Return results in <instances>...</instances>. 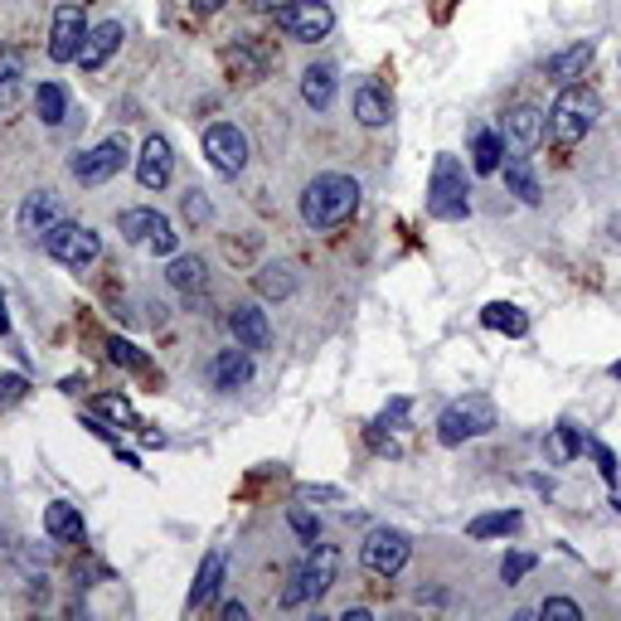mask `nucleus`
<instances>
[{
  "label": "nucleus",
  "instance_id": "e433bc0d",
  "mask_svg": "<svg viewBox=\"0 0 621 621\" xmlns=\"http://www.w3.org/2000/svg\"><path fill=\"white\" fill-rule=\"evenodd\" d=\"M297 501H321V505H341V485H297Z\"/></svg>",
  "mask_w": 621,
  "mask_h": 621
},
{
  "label": "nucleus",
  "instance_id": "9b49d317",
  "mask_svg": "<svg viewBox=\"0 0 621 621\" xmlns=\"http://www.w3.org/2000/svg\"><path fill=\"white\" fill-rule=\"evenodd\" d=\"M205 156H209V165L219 175H239L243 165H248V137H243V127H233V122H214V127L205 131Z\"/></svg>",
  "mask_w": 621,
  "mask_h": 621
},
{
  "label": "nucleus",
  "instance_id": "aec40b11",
  "mask_svg": "<svg viewBox=\"0 0 621 621\" xmlns=\"http://www.w3.org/2000/svg\"><path fill=\"white\" fill-rule=\"evenodd\" d=\"M501 171H505V185H510V195L519 199V205H539V199H544V189H539L529 156H505Z\"/></svg>",
  "mask_w": 621,
  "mask_h": 621
},
{
  "label": "nucleus",
  "instance_id": "423d86ee",
  "mask_svg": "<svg viewBox=\"0 0 621 621\" xmlns=\"http://www.w3.org/2000/svg\"><path fill=\"white\" fill-rule=\"evenodd\" d=\"M44 253L64 267H88V263H97V253H103V239H97L88 223H64L59 219L49 233H44Z\"/></svg>",
  "mask_w": 621,
  "mask_h": 621
},
{
  "label": "nucleus",
  "instance_id": "7c9ffc66",
  "mask_svg": "<svg viewBox=\"0 0 621 621\" xmlns=\"http://www.w3.org/2000/svg\"><path fill=\"white\" fill-rule=\"evenodd\" d=\"M549 451H553V461H573V457L583 451V437L573 433L568 423H563V427H553V442H549Z\"/></svg>",
  "mask_w": 621,
  "mask_h": 621
},
{
  "label": "nucleus",
  "instance_id": "a18cd8bd",
  "mask_svg": "<svg viewBox=\"0 0 621 621\" xmlns=\"http://www.w3.org/2000/svg\"><path fill=\"white\" fill-rule=\"evenodd\" d=\"M0 335H10V315H5V301H0Z\"/></svg>",
  "mask_w": 621,
  "mask_h": 621
},
{
  "label": "nucleus",
  "instance_id": "c85d7f7f",
  "mask_svg": "<svg viewBox=\"0 0 621 621\" xmlns=\"http://www.w3.org/2000/svg\"><path fill=\"white\" fill-rule=\"evenodd\" d=\"M519 529V510H495V515H476L467 525L471 539H495V534H515Z\"/></svg>",
  "mask_w": 621,
  "mask_h": 621
},
{
  "label": "nucleus",
  "instance_id": "dca6fc26",
  "mask_svg": "<svg viewBox=\"0 0 621 621\" xmlns=\"http://www.w3.org/2000/svg\"><path fill=\"white\" fill-rule=\"evenodd\" d=\"M122 39H127V30L117 25V20H103V25H93L88 30V39H83V49H78V69H103V64L112 59V54L122 49Z\"/></svg>",
  "mask_w": 621,
  "mask_h": 621
},
{
  "label": "nucleus",
  "instance_id": "4c0bfd02",
  "mask_svg": "<svg viewBox=\"0 0 621 621\" xmlns=\"http://www.w3.org/2000/svg\"><path fill=\"white\" fill-rule=\"evenodd\" d=\"M291 529H297V534L301 539H307V544H315V539H321V525H315V515H307V510H301V505H291Z\"/></svg>",
  "mask_w": 621,
  "mask_h": 621
},
{
  "label": "nucleus",
  "instance_id": "412c9836",
  "mask_svg": "<svg viewBox=\"0 0 621 621\" xmlns=\"http://www.w3.org/2000/svg\"><path fill=\"white\" fill-rule=\"evenodd\" d=\"M253 287H257V297L287 301L291 291L301 287V277H297V267H291V263H263V267L253 273Z\"/></svg>",
  "mask_w": 621,
  "mask_h": 621
},
{
  "label": "nucleus",
  "instance_id": "2f4dec72",
  "mask_svg": "<svg viewBox=\"0 0 621 621\" xmlns=\"http://www.w3.org/2000/svg\"><path fill=\"white\" fill-rule=\"evenodd\" d=\"M107 355H112V365H127V369H137V375H146V355L131 341H117V335H112Z\"/></svg>",
  "mask_w": 621,
  "mask_h": 621
},
{
  "label": "nucleus",
  "instance_id": "a878e982",
  "mask_svg": "<svg viewBox=\"0 0 621 621\" xmlns=\"http://www.w3.org/2000/svg\"><path fill=\"white\" fill-rule=\"evenodd\" d=\"M481 325L485 331H501V335H529V315L519 311V307H510V301H491V307L481 311Z\"/></svg>",
  "mask_w": 621,
  "mask_h": 621
},
{
  "label": "nucleus",
  "instance_id": "49530a36",
  "mask_svg": "<svg viewBox=\"0 0 621 621\" xmlns=\"http://www.w3.org/2000/svg\"><path fill=\"white\" fill-rule=\"evenodd\" d=\"M612 379H621V359H617V365H612Z\"/></svg>",
  "mask_w": 621,
  "mask_h": 621
},
{
  "label": "nucleus",
  "instance_id": "de8ad7c7",
  "mask_svg": "<svg viewBox=\"0 0 621 621\" xmlns=\"http://www.w3.org/2000/svg\"><path fill=\"white\" fill-rule=\"evenodd\" d=\"M612 505H617V515H621V495H617V501H612Z\"/></svg>",
  "mask_w": 621,
  "mask_h": 621
},
{
  "label": "nucleus",
  "instance_id": "c03bdc74",
  "mask_svg": "<svg viewBox=\"0 0 621 621\" xmlns=\"http://www.w3.org/2000/svg\"><path fill=\"white\" fill-rule=\"evenodd\" d=\"M243 617H248L243 602H229V607H223V621H243Z\"/></svg>",
  "mask_w": 621,
  "mask_h": 621
},
{
  "label": "nucleus",
  "instance_id": "ddd939ff",
  "mask_svg": "<svg viewBox=\"0 0 621 621\" xmlns=\"http://www.w3.org/2000/svg\"><path fill=\"white\" fill-rule=\"evenodd\" d=\"M171 175H175V151H171V141H165V137H146L141 156H137V180H141V189H165V185H171Z\"/></svg>",
  "mask_w": 621,
  "mask_h": 621
},
{
  "label": "nucleus",
  "instance_id": "5701e85b",
  "mask_svg": "<svg viewBox=\"0 0 621 621\" xmlns=\"http://www.w3.org/2000/svg\"><path fill=\"white\" fill-rule=\"evenodd\" d=\"M223 587V553H205V563H199V578L189 587V612H199V607H209L214 597H219Z\"/></svg>",
  "mask_w": 621,
  "mask_h": 621
},
{
  "label": "nucleus",
  "instance_id": "f3484780",
  "mask_svg": "<svg viewBox=\"0 0 621 621\" xmlns=\"http://www.w3.org/2000/svg\"><path fill=\"white\" fill-rule=\"evenodd\" d=\"M54 223H59V195H54V189H35V195H25V205H20V233L44 239Z\"/></svg>",
  "mask_w": 621,
  "mask_h": 621
},
{
  "label": "nucleus",
  "instance_id": "b1692460",
  "mask_svg": "<svg viewBox=\"0 0 621 621\" xmlns=\"http://www.w3.org/2000/svg\"><path fill=\"white\" fill-rule=\"evenodd\" d=\"M301 97H307L315 112H325L335 103V69L331 64H311V69L301 73Z\"/></svg>",
  "mask_w": 621,
  "mask_h": 621
},
{
  "label": "nucleus",
  "instance_id": "ea45409f",
  "mask_svg": "<svg viewBox=\"0 0 621 621\" xmlns=\"http://www.w3.org/2000/svg\"><path fill=\"white\" fill-rule=\"evenodd\" d=\"M15 78H20V54L0 44V83H15Z\"/></svg>",
  "mask_w": 621,
  "mask_h": 621
},
{
  "label": "nucleus",
  "instance_id": "393cba45",
  "mask_svg": "<svg viewBox=\"0 0 621 621\" xmlns=\"http://www.w3.org/2000/svg\"><path fill=\"white\" fill-rule=\"evenodd\" d=\"M501 161H505V137L501 131H491V127H481L476 137H471V165H476L481 175H495L501 171Z\"/></svg>",
  "mask_w": 621,
  "mask_h": 621
},
{
  "label": "nucleus",
  "instance_id": "20e7f679",
  "mask_svg": "<svg viewBox=\"0 0 621 621\" xmlns=\"http://www.w3.org/2000/svg\"><path fill=\"white\" fill-rule=\"evenodd\" d=\"M427 214L442 223H457L471 214V185H467V171H461L457 156H437L433 180H427Z\"/></svg>",
  "mask_w": 621,
  "mask_h": 621
},
{
  "label": "nucleus",
  "instance_id": "1a4fd4ad",
  "mask_svg": "<svg viewBox=\"0 0 621 621\" xmlns=\"http://www.w3.org/2000/svg\"><path fill=\"white\" fill-rule=\"evenodd\" d=\"M127 161H131L127 137H107V141H97L93 151L73 156V180L78 185H107L112 175L127 171Z\"/></svg>",
  "mask_w": 621,
  "mask_h": 621
},
{
  "label": "nucleus",
  "instance_id": "c9c22d12",
  "mask_svg": "<svg viewBox=\"0 0 621 621\" xmlns=\"http://www.w3.org/2000/svg\"><path fill=\"white\" fill-rule=\"evenodd\" d=\"M25 393H30V379L25 375H0V409H15Z\"/></svg>",
  "mask_w": 621,
  "mask_h": 621
},
{
  "label": "nucleus",
  "instance_id": "4be33fe9",
  "mask_svg": "<svg viewBox=\"0 0 621 621\" xmlns=\"http://www.w3.org/2000/svg\"><path fill=\"white\" fill-rule=\"evenodd\" d=\"M44 534L59 539V544H78V539H83V515H78V505L54 501L49 510H44Z\"/></svg>",
  "mask_w": 621,
  "mask_h": 621
},
{
  "label": "nucleus",
  "instance_id": "7ed1b4c3",
  "mask_svg": "<svg viewBox=\"0 0 621 621\" xmlns=\"http://www.w3.org/2000/svg\"><path fill=\"white\" fill-rule=\"evenodd\" d=\"M335 573H341V549L335 544H307L301 563L291 568V583L281 587V607L321 602V597L335 587Z\"/></svg>",
  "mask_w": 621,
  "mask_h": 621
},
{
  "label": "nucleus",
  "instance_id": "0eeeda50",
  "mask_svg": "<svg viewBox=\"0 0 621 621\" xmlns=\"http://www.w3.org/2000/svg\"><path fill=\"white\" fill-rule=\"evenodd\" d=\"M413 553V539L403 534V529H369L365 544H359V563H365L369 573H379V578H393V573H403V563H409Z\"/></svg>",
  "mask_w": 621,
  "mask_h": 621
},
{
  "label": "nucleus",
  "instance_id": "f8f14e48",
  "mask_svg": "<svg viewBox=\"0 0 621 621\" xmlns=\"http://www.w3.org/2000/svg\"><path fill=\"white\" fill-rule=\"evenodd\" d=\"M88 39V15L78 0H64L59 10H54V25H49V59L54 64H73L78 49H83Z\"/></svg>",
  "mask_w": 621,
  "mask_h": 621
},
{
  "label": "nucleus",
  "instance_id": "473e14b6",
  "mask_svg": "<svg viewBox=\"0 0 621 621\" xmlns=\"http://www.w3.org/2000/svg\"><path fill=\"white\" fill-rule=\"evenodd\" d=\"M539 617H544V621H583V607L573 602V597H544Z\"/></svg>",
  "mask_w": 621,
  "mask_h": 621
},
{
  "label": "nucleus",
  "instance_id": "a19ab883",
  "mask_svg": "<svg viewBox=\"0 0 621 621\" xmlns=\"http://www.w3.org/2000/svg\"><path fill=\"white\" fill-rule=\"evenodd\" d=\"M593 457H597V467H602V476L617 481V457H612V451H607L602 442H593Z\"/></svg>",
  "mask_w": 621,
  "mask_h": 621
},
{
  "label": "nucleus",
  "instance_id": "cd10ccee",
  "mask_svg": "<svg viewBox=\"0 0 621 621\" xmlns=\"http://www.w3.org/2000/svg\"><path fill=\"white\" fill-rule=\"evenodd\" d=\"M389 117H393L389 97H383L375 83H365V88H359V93H355V122H359V127H383V122H389Z\"/></svg>",
  "mask_w": 621,
  "mask_h": 621
},
{
  "label": "nucleus",
  "instance_id": "2eb2a0df",
  "mask_svg": "<svg viewBox=\"0 0 621 621\" xmlns=\"http://www.w3.org/2000/svg\"><path fill=\"white\" fill-rule=\"evenodd\" d=\"M544 131H549V117L539 107H529V103H519L505 112V122H501V137H510L519 151H534L539 141H544Z\"/></svg>",
  "mask_w": 621,
  "mask_h": 621
},
{
  "label": "nucleus",
  "instance_id": "a211bd4d",
  "mask_svg": "<svg viewBox=\"0 0 621 621\" xmlns=\"http://www.w3.org/2000/svg\"><path fill=\"white\" fill-rule=\"evenodd\" d=\"M253 383V349H223L214 359V389L219 393H233V389H248Z\"/></svg>",
  "mask_w": 621,
  "mask_h": 621
},
{
  "label": "nucleus",
  "instance_id": "39448f33",
  "mask_svg": "<svg viewBox=\"0 0 621 621\" xmlns=\"http://www.w3.org/2000/svg\"><path fill=\"white\" fill-rule=\"evenodd\" d=\"M495 427V403L485 393H467V399L447 403L437 417V442L442 447H461L467 437H485Z\"/></svg>",
  "mask_w": 621,
  "mask_h": 621
},
{
  "label": "nucleus",
  "instance_id": "bb28decb",
  "mask_svg": "<svg viewBox=\"0 0 621 621\" xmlns=\"http://www.w3.org/2000/svg\"><path fill=\"white\" fill-rule=\"evenodd\" d=\"M35 112H39L44 127H64V117H69V88L64 83H39Z\"/></svg>",
  "mask_w": 621,
  "mask_h": 621
},
{
  "label": "nucleus",
  "instance_id": "f704fd0d",
  "mask_svg": "<svg viewBox=\"0 0 621 621\" xmlns=\"http://www.w3.org/2000/svg\"><path fill=\"white\" fill-rule=\"evenodd\" d=\"M97 413H107V417H117L122 427H137V409H131L127 399H112V393H103L97 399Z\"/></svg>",
  "mask_w": 621,
  "mask_h": 621
},
{
  "label": "nucleus",
  "instance_id": "6e6552de",
  "mask_svg": "<svg viewBox=\"0 0 621 621\" xmlns=\"http://www.w3.org/2000/svg\"><path fill=\"white\" fill-rule=\"evenodd\" d=\"M117 233L127 243H146L151 253H161V257H171L175 243H180V233L171 229V219H165L161 209H122L117 214Z\"/></svg>",
  "mask_w": 621,
  "mask_h": 621
},
{
  "label": "nucleus",
  "instance_id": "f257e3e1",
  "mask_svg": "<svg viewBox=\"0 0 621 621\" xmlns=\"http://www.w3.org/2000/svg\"><path fill=\"white\" fill-rule=\"evenodd\" d=\"M359 209V180L355 175H315L307 189H301V219L311 229H341L349 214Z\"/></svg>",
  "mask_w": 621,
  "mask_h": 621
},
{
  "label": "nucleus",
  "instance_id": "f03ea898",
  "mask_svg": "<svg viewBox=\"0 0 621 621\" xmlns=\"http://www.w3.org/2000/svg\"><path fill=\"white\" fill-rule=\"evenodd\" d=\"M602 117V97L583 83H563V93L549 107V137L559 146H583Z\"/></svg>",
  "mask_w": 621,
  "mask_h": 621
},
{
  "label": "nucleus",
  "instance_id": "c756f323",
  "mask_svg": "<svg viewBox=\"0 0 621 621\" xmlns=\"http://www.w3.org/2000/svg\"><path fill=\"white\" fill-rule=\"evenodd\" d=\"M165 277H171L175 291H199L205 287V263H199V257H175Z\"/></svg>",
  "mask_w": 621,
  "mask_h": 621
},
{
  "label": "nucleus",
  "instance_id": "79ce46f5",
  "mask_svg": "<svg viewBox=\"0 0 621 621\" xmlns=\"http://www.w3.org/2000/svg\"><path fill=\"white\" fill-rule=\"evenodd\" d=\"M15 107V83H0V112Z\"/></svg>",
  "mask_w": 621,
  "mask_h": 621
},
{
  "label": "nucleus",
  "instance_id": "37998d69",
  "mask_svg": "<svg viewBox=\"0 0 621 621\" xmlns=\"http://www.w3.org/2000/svg\"><path fill=\"white\" fill-rule=\"evenodd\" d=\"M189 5H195L199 15H214V10H219V5H229V0H189Z\"/></svg>",
  "mask_w": 621,
  "mask_h": 621
},
{
  "label": "nucleus",
  "instance_id": "6ab92c4d",
  "mask_svg": "<svg viewBox=\"0 0 621 621\" xmlns=\"http://www.w3.org/2000/svg\"><path fill=\"white\" fill-rule=\"evenodd\" d=\"M593 59H597V39H578V44H568L563 54H553V59L544 64V73L559 78V83H573V78L587 73V64Z\"/></svg>",
  "mask_w": 621,
  "mask_h": 621
},
{
  "label": "nucleus",
  "instance_id": "9d476101",
  "mask_svg": "<svg viewBox=\"0 0 621 621\" xmlns=\"http://www.w3.org/2000/svg\"><path fill=\"white\" fill-rule=\"evenodd\" d=\"M277 25L287 30L291 39L315 44V39H325L335 30V10L325 5V0H287V5L277 10Z\"/></svg>",
  "mask_w": 621,
  "mask_h": 621
},
{
  "label": "nucleus",
  "instance_id": "72a5a7b5",
  "mask_svg": "<svg viewBox=\"0 0 621 621\" xmlns=\"http://www.w3.org/2000/svg\"><path fill=\"white\" fill-rule=\"evenodd\" d=\"M529 573H534V553H510V559L501 563V583L505 587H515L519 578H529Z\"/></svg>",
  "mask_w": 621,
  "mask_h": 621
},
{
  "label": "nucleus",
  "instance_id": "4468645a",
  "mask_svg": "<svg viewBox=\"0 0 621 621\" xmlns=\"http://www.w3.org/2000/svg\"><path fill=\"white\" fill-rule=\"evenodd\" d=\"M229 331L243 349H273V321H267V311L253 307V301L229 311Z\"/></svg>",
  "mask_w": 621,
  "mask_h": 621
},
{
  "label": "nucleus",
  "instance_id": "58836bf2",
  "mask_svg": "<svg viewBox=\"0 0 621 621\" xmlns=\"http://www.w3.org/2000/svg\"><path fill=\"white\" fill-rule=\"evenodd\" d=\"M185 219L189 223H205L209 219V205H205V195H199V189H189V195H185Z\"/></svg>",
  "mask_w": 621,
  "mask_h": 621
}]
</instances>
